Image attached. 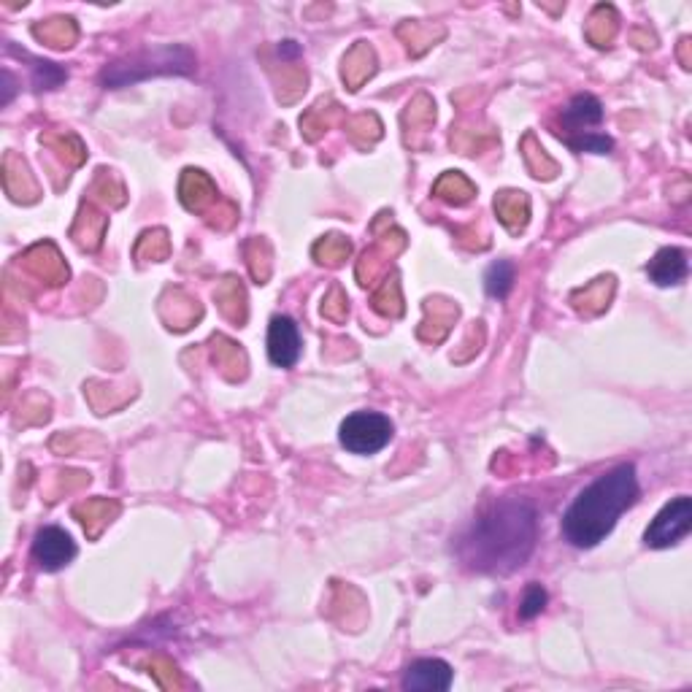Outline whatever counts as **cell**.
<instances>
[{
    "instance_id": "1",
    "label": "cell",
    "mask_w": 692,
    "mask_h": 692,
    "mask_svg": "<svg viewBox=\"0 0 692 692\" xmlns=\"http://www.w3.org/2000/svg\"><path fill=\"white\" fill-rule=\"evenodd\" d=\"M536 506L525 498H495L457 536V560L474 574L506 576L528 563L536 549Z\"/></svg>"
},
{
    "instance_id": "2",
    "label": "cell",
    "mask_w": 692,
    "mask_h": 692,
    "mask_svg": "<svg viewBox=\"0 0 692 692\" xmlns=\"http://www.w3.org/2000/svg\"><path fill=\"white\" fill-rule=\"evenodd\" d=\"M638 476L630 463L611 468L584 487L563 517V536L576 549H592L609 536L617 519L638 501Z\"/></svg>"
},
{
    "instance_id": "3",
    "label": "cell",
    "mask_w": 692,
    "mask_h": 692,
    "mask_svg": "<svg viewBox=\"0 0 692 692\" xmlns=\"http://www.w3.org/2000/svg\"><path fill=\"white\" fill-rule=\"evenodd\" d=\"M195 63L198 60L192 55L190 46L165 44L106 65L101 73V84L106 90H119L128 84L144 82L149 76H171V73L190 76V73H195Z\"/></svg>"
},
{
    "instance_id": "4",
    "label": "cell",
    "mask_w": 692,
    "mask_h": 692,
    "mask_svg": "<svg viewBox=\"0 0 692 692\" xmlns=\"http://www.w3.org/2000/svg\"><path fill=\"white\" fill-rule=\"evenodd\" d=\"M392 422L379 411H355L341 422V447L352 455H376L392 441Z\"/></svg>"
},
{
    "instance_id": "5",
    "label": "cell",
    "mask_w": 692,
    "mask_h": 692,
    "mask_svg": "<svg viewBox=\"0 0 692 692\" xmlns=\"http://www.w3.org/2000/svg\"><path fill=\"white\" fill-rule=\"evenodd\" d=\"M692 530V501L687 495H679L671 503H665L660 514L652 519V525L644 533L647 547L668 549L679 544Z\"/></svg>"
},
{
    "instance_id": "6",
    "label": "cell",
    "mask_w": 692,
    "mask_h": 692,
    "mask_svg": "<svg viewBox=\"0 0 692 692\" xmlns=\"http://www.w3.org/2000/svg\"><path fill=\"white\" fill-rule=\"evenodd\" d=\"M76 557V544L73 538L57 525L41 528L33 538V560L44 571H60Z\"/></svg>"
},
{
    "instance_id": "7",
    "label": "cell",
    "mask_w": 692,
    "mask_h": 692,
    "mask_svg": "<svg viewBox=\"0 0 692 692\" xmlns=\"http://www.w3.org/2000/svg\"><path fill=\"white\" fill-rule=\"evenodd\" d=\"M455 671L447 660L438 657H425V660H414L403 674V690L409 692H444L452 687Z\"/></svg>"
},
{
    "instance_id": "8",
    "label": "cell",
    "mask_w": 692,
    "mask_h": 692,
    "mask_svg": "<svg viewBox=\"0 0 692 692\" xmlns=\"http://www.w3.org/2000/svg\"><path fill=\"white\" fill-rule=\"evenodd\" d=\"M268 357L279 368H292L301 357V333L290 317H274L268 325Z\"/></svg>"
},
{
    "instance_id": "9",
    "label": "cell",
    "mask_w": 692,
    "mask_h": 692,
    "mask_svg": "<svg viewBox=\"0 0 692 692\" xmlns=\"http://www.w3.org/2000/svg\"><path fill=\"white\" fill-rule=\"evenodd\" d=\"M560 119H563V128L571 133V136H565V141H568V138L584 136V133H587L584 128L601 125L603 106H601V101L595 98V95H590V92H582V95L571 98V103L565 106L563 114H560Z\"/></svg>"
},
{
    "instance_id": "10",
    "label": "cell",
    "mask_w": 692,
    "mask_h": 692,
    "mask_svg": "<svg viewBox=\"0 0 692 692\" xmlns=\"http://www.w3.org/2000/svg\"><path fill=\"white\" fill-rule=\"evenodd\" d=\"M647 274L660 287H671V284L684 282V276H687V255H684L682 249H676V246H665V249H660L649 260Z\"/></svg>"
},
{
    "instance_id": "11",
    "label": "cell",
    "mask_w": 692,
    "mask_h": 692,
    "mask_svg": "<svg viewBox=\"0 0 692 692\" xmlns=\"http://www.w3.org/2000/svg\"><path fill=\"white\" fill-rule=\"evenodd\" d=\"M495 211H498V217H501L503 225H506L511 233H517V230H522L525 225H528L530 203L528 198H525V192L506 190L495 198Z\"/></svg>"
},
{
    "instance_id": "12",
    "label": "cell",
    "mask_w": 692,
    "mask_h": 692,
    "mask_svg": "<svg viewBox=\"0 0 692 692\" xmlns=\"http://www.w3.org/2000/svg\"><path fill=\"white\" fill-rule=\"evenodd\" d=\"M436 195L441 201L452 203V206H463L474 198V184L465 179L463 173L449 171L436 182Z\"/></svg>"
},
{
    "instance_id": "13",
    "label": "cell",
    "mask_w": 692,
    "mask_h": 692,
    "mask_svg": "<svg viewBox=\"0 0 692 692\" xmlns=\"http://www.w3.org/2000/svg\"><path fill=\"white\" fill-rule=\"evenodd\" d=\"M33 33H36L44 44L55 46V49L71 46L73 41H76V25H73V19H63V17L49 19V22H44V25H36Z\"/></svg>"
},
{
    "instance_id": "14",
    "label": "cell",
    "mask_w": 692,
    "mask_h": 692,
    "mask_svg": "<svg viewBox=\"0 0 692 692\" xmlns=\"http://www.w3.org/2000/svg\"><path fill=\"white\" fill-rule=\"evenodd\" d=\"M514 287V265L509 260H498L487 268L484 274V290L492 298H506Z\"/></svg>"
},
{
    "instance_id": "15",
    "label": "cell",
    "mask_w": 692,
    "mask_h": 692,
    "mask_svg": "<svg viewBox=\"0 0 692 692\" xmlns=\"http://www.w3.org/2000/svg\"><path fill=\"white\" fill-rule=\"evenodd\" d=\"M365 63L374 65V52H371V46H368V44L355 46V49L349 52V57H344V79H346V82H349V79L355 76V71H360V73H357V79H360V84H363L365 79H371L376 68H365Z\"/></svg>"
},
{
    "instance_id": "16",
    "label": "cell",
    "mask_w": 692,
    "mask_h": 692,
    "mask_svg": "<svg viewBox=\"0 0 692 692\" xmlns=\"http://www.w3.org/2000/svg\"><path fill=\"white\" fill-rule=\"evenodd\" d=\"M547 601V590L538 582H530L525 595H522V603H519V617H522V620H533V617H538L541 611L547 609Z\"/></svg>"
},
{
    "instance_id": "17",
    "label": "cell",
    "mask_w": 692,
    "mask_h": 692,
    "mask_svg": "<svg viewBox=\"0 0 692 692\" xmlns=\"http://www.w3.org/2000/svg\"><path fill=\"white\" fill-rule=\"evenodd\" d=\"M65 79H68V73L63 68H57L55 63H46V60L33 63V84L38 90H55L57 84H63Z\"/></svg>"
},
{
    "instance_id": "18",
    "label": "cell",
    "mask_w": 692,
    "mask_h": 692,
    "mask_svg": "<svg viewBox=\"0 0 692 692\" xmlns=\"http://www.w3.org/2000/svg\"><path fill=\"white\" fill-rule=\"evenodd\" d=\"M565 144L574 152H592V155H609L614 149V141L609 136H601V133H584V136L568 138Z\"/></svg>"
},
{
    "instance_id": "19",
    "label": "cell",
    "mask_w": 692,
    "mask_h": 692,
    "mask_svg": "<svg viewBox=\"0 0 692 692\" xmlns=\"http://www.w3.org/2000/svg\"><path fill=\"white\" fill-rule=\"evenodd\" d=\"M349 241L341 236H328L325 241H319L317 244V257H322V263H330V265H338L344 263L346 257H349Z\"/></svg>"
}]
</instances>
